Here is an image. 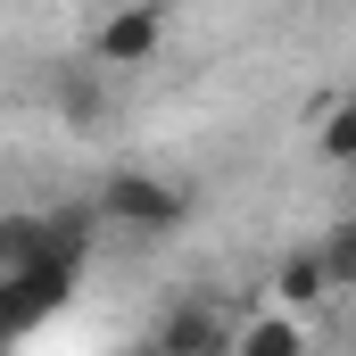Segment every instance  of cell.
Here are the masks:
<instances>
[{
  "label": "cell",
  "mask_w": 356,
  "mask_h": 356,
  "mask_svg": "<svg viewBox=\"0 0 356 356\" xmlns=\"http://www.w3.org/2000/svg\"><path fill=\"white\" fill-rule=\"evenodd\" d=\"M166 50V8H108L91 17V67L116 75V67H149Z\"/></svg>",
  "instance_id": "cell-3"
},
{
  "label": "cell",
  "mask_w": 356,
  "mask_h": 356,
  "mask_svg": "<svg viewBox=\"0 0 356 356\" xmlns=\"http://www.w3.org/2000/svg\"><path fill=\"white\" fill-rule=\"evenodd\" d=\"M315 249H323V266H332V290H356V224H332Z\"/></svg>",
  "instance_id": "cell-8"
},
{
  "label": "cell",
  "mask_w": 356,
  "mask_h": 356,
  "mask_svg": "<svg viewBox=\"0 0 356 356\" xmlns=\"http://www.w3.org/2000/svg\"><path fill=\"white\" fill-rule=\"evenodd\" d=\"M91 207H99V224H124V232H182L191 224V191L149 166H116L91 191Z\"/></svg>",
  "instance_id": "cell-1"
},
{
  "label": "cell",
  "mask_w": 356,
  "mask_h": 356,
  "mask_svg": "<svg viewBox=\"0 0 356 356\" xmlns=\"http://www.w3.org/2000/svg\"><path fill=\"white\" fill-rule=\"evenodd\" d=\"M232 356H307V323L290 307H257V315H241Z\"/></svg>",
  "instance_id": "cell-4"
},
{
  "label": "cell",
  "mask_w": 356,
  "mask_h": 356,
  "mask_svg": "<svg viewBox=\"0 0 356 356\" xmlns=\"http://www.w3.org/2000/svg\"><path fill=\"white\" fill-rule=\"evenodd\" d=\"M315 149H323L332 166H356V99H332V108H323V124H315Z\"/></svg>",
  "instance_id": "cell-6"
},
{
  "label": "cell",
  "mask_w": 356,
  "mask_h": 356,
  "mask_svg": "<svg viewBox=\"0 0 356 356\" xmlns=\"http://www.w3.org/2000/svg\"><path fill=\"white\" fill-rule=\"evenodd\" d=\"M58 108H67V124H99V67H67L58 75Z\"/></svg>",
  "instance_id": "cell-7"
},
{
  "label": "cell",
  "mask_w": 356,
  "mask_h": 356,
  "mask_svg": "<svg viewBox=\"0 0 356 356\" xmlns=\"http://www.w3.org/2000/svg\"><path fill=\"white\" fill-rule=\"evenodd\" d=\"M273 290H282L290 315H298V307H323V298H332V266H323V249H290V257L273 266Z\"/></svg>",
  "instance_id": "cell-5"
},
{
  "label": "cell",
  "mask_w": 356,
  "mask_h": 356,
  "mask_svg": "<svg viewBox=\"0 0 356 356\" xmlns=\"http://www.w3.org/2000/svg\"><path fill=\"white\" fill-rule=\"evenodd\" d=\"M232 340H241V315H224L199 290H182L175 307L149 323V356H232Z\"/></svg>",
  "instance_id": "cell-2"
}]
</instances>
